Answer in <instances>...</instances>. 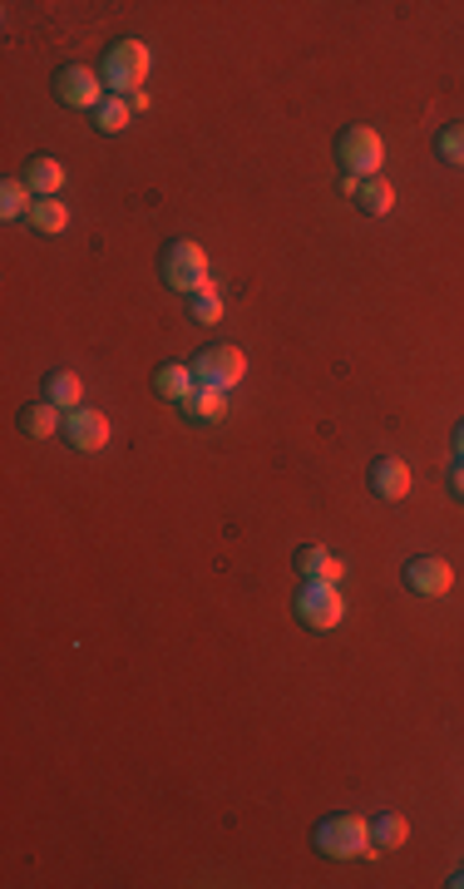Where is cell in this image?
<instances>
[{"label": "cell", "instance_id": "obj_1", "mask_svg": "<svg viewBox=\"0 0 464 889\" xmlns=\"http://www.w3.org/2000/svg\"><path fill=\"white\" fill-rule=\"evenodd\" d=\"M158 277H163L168 292H203L207 286V252L197 243H188V237H173V243L158 252Z\"/></svg>", "mask_w": 464, "mask_h": 889}, {"label": "cell", "instance_id": "obj_2", "mask_svg": "<svg viewBox=\"0 0 464 889\" xmlns=\"http://www.w3.org/2000/svg\"><path fill=\"white\" fill-rule=\"evenodd\" d=\"M312 845L321 849L326 859H355L371 849V820L351 815V810H336V815H326L321 825L312 830Z\"/></svg>", "mask_w": 464, "mask_h": 889}, {"label": "cell", "instance_id": "obj_3", "mask_svg": "<svg viewBox=\"0 0 464 889\" xmlns=\"http://www.w3.org/2000/svg\"><path fill=\"white\" fill-rule=\"evenodd\" d=\"M148 65H154V55H148L144 40H114V45L104 49L99 79L109 85V94H138V85L148 79Z\"/></svg>", "mask_w": 464, "mask_h": 889}, {"label": "cell", "instance_id": "obj_4", "mask_svg": "<svg viewBox=\"0 0 464 889\" xmlns=\"http://www.w3.org/2000/svg\"><path fill=\"white\" fill-rule=\"evenodd\" d=\"M336 164L346 168V173L355 178H375L385 164V144L381 134H375L371 124H346L341 134H336Z\"/></svg>", "mask_w": 464, "mask_h": 889}, {"label": "cell", "instance_id": "obj_5", "mask_svg": "<svg viewBox=\"0 0 464 889\" xmlns=\"http://www.w3.org/2000/svg\"><path fill=\"white\" fill-rule=\"evenodd\" d=\"M188 365H193L197 385H213V391H233V385L247 375V356H242V346H233V341L203 346Z\"/></svg>", "mask_w": 464, "mask_h": 889}, {"label": "cell", "instance_id": "obj_6", "mask_svg": "<svg viewBox=\"0 0 464 889\" xmlns=\"http://www.w3.org/2000/svg\"><path fill=\"white\" fill-rule=\"evenodd\" d=\"M296 618L316 632H331L336 622L346 618V598L336 583L326 578H302V593H296Z\"/></svg>", "mask_w": 464, "mask_h": 889}, {"label": "cell", "instance_id": "obj_7", "mask_svg": "<svg viewBox=\"0 0 464 889\" xmlns=\"http://www.w3.org/2000/svg\"><path fill=\"white\" fill-rule=\"evenodd\" d=\"M55 99L69 109H99L104 104V79L89 65H59L55 69Z\"/></svg>", "mask_w": 464, "mask_h": 889}, {"label": "cell", "instance_id": "obj_8", "mask_svg": "<svg viewBox=\"0 0 464 889\" xmlns=\"http://www.w3.org/2000/svg\"><path fill=\"white\" fill-rule=\"evenodd\" d=\"M405 588L415 598H444L454 588V569L444 559H434V553H420V559L405 563Z\"/></svg>", "mask_w": 464, "mask_h": 889}, {"label": "cell", "instance_id": "obj_9", "mask_svg": "<svg viewBox=\"0 0 464 889\" xmlns=\"http://www.w3.org/2000/svg\"><path fill=\"white\" fill-rule=\"evenodd\" d=\"M65 440L75 444V450H104L109 444V415L89 410V405H79V410L65 415Z\"/></svg>", "mask_w": 464, "mask_h": 889}, {"label": "cell", "instance_id": "obj_10", "mask_svg": "<svg viewBox=\"0 0 464 889\" xmlns=\"http://www.w3.org/2000/svg\"><path fill=\"white\" fill-rule=\"evenodd\" d=\"M365 484H371L375 499H405L410 494V464L395 460V454H381V460H371Z\"/></svg>", "mask_w": 464, "mask_h": 889}, {"label": "cell", "instance_id": "obj_11", "mask_svg": "<svg viewBox=\"0 0 464 889\" xmlns=\"http://www.w3.org/2000/svg\"><path fill=\"white\" fill-rule=\"evenodd\" d=\"M292 563H296V573H302V578H326V583H341L346 578V563L336 559L331 549H321V543H302Z\"/></svg>", "mask_w": 464, "mask_h": 889}, {"label": "cell", "instance_id": "obj_12", "mask_svg": "<svg viewBox=\"0 0 464 889\" xmlns=\"http://www.w3.org/2000/svg\"><path fill=\"white\" fill-rule=\"evenodd\" d=\"M154 391L163 395V401H178V405H183L188 395L197 391L193 365H188V361H163V365H158V375H154Z\"/></svg>", "mask_w": 464, "mask_h": 889}, {"label": "cell", "instance_id": "obj_13", "mask_svg": "<svg viewBox=\"0 0 464 889\" xmlns=\"http://www.w3.org/2000/svg\"><path fill=\"white\" fill-rule=\"evenodd\" d=\"M25 183L35 198H59V188H65V164L49 154H35L25 164Z\"/></svg>", "mask_w": 464, "mask_h": 889}, {"label": "cell", "instance_id": "obj_14", "mask_svg": "<svg viewBox=\"0 0 464 889\" xmlns=\"http://www.w3.org/2000/svg\"><path fill=\"white\" fill-rule=\"evenodd\" d=\"M20 430H25L30 440H49V435H59V430H65V420H59V405H49V401L25 405V410H20Z\"/></svg>", "mask_w": 464, "mask_h": 889}, {"label": "cell", "instance_id": "obj_15", "mask_svg": "<svg viewBox=\"0 0 464 889\" xmlns=\"http://www.w3.org/2000/svg\"><path fill=\"white\" fill-rule=\"evenodd\" d=\"M79 395H84V385H79L75 371H49L45 375V401L59 405V410H79Z\"/></svg>", "mask_w": 464, "mask_h": 889}, {"label": "cell", "instance_id": "obj_16", "mask_svg": "<svg viewBox=\"0 0 464 889\" xmlns=\"http://www.w3.org/2000/svg\"><path fill=\"white\" fill-rule=\"evenodd\" d=\"M30 227H35V233H45V237L65 233V227H69V207L59 203V198H35V207H30Z\"/></svg>", "mask_w": 464, "mask_h": 889}, {"label": "cell", "instance_id": "obj_17", "mask_svg": "<svg viewBox=\"0 0 464 889\" xmlns=\"http://www.w3.org/2000/svg\"><path fill=\"white\" fill-rule=\"evenodd\" d=\"M355 203H361V213H371V217H385L395 207V188H391V178H365L361 183V193H355Z\"/></svg>", "mask_w": 464, "mask_h": 889}, {"label": "cell", "instance_id": "obj_18", "mask_svg": "<svg viewBox=\"0 0 464 889\" xmlns=\"http://www.w3.org/2000/svg\"><path fill=\"white\" fill-rule=\"evenodd\" d=\"M371 840H375V849H400L405 840H410V820L385 810V815L371 820Z\"/></svg>", "mask_w": 464, "mask_h": 889}, {"label": "cell", "instance_id": "obj_19", "mask_svg": "<svg viewBox=\"0 0 464 889\" xmlns=\"http://www.w3.org/2000/svg\"><path fill=\"white\" fill-rule=\"evenodd\" d=\"M183 410L193 415V420H223V415H227V391H213V385H197V391L183 401Z\"/></svg>", "mask_w": 464, "mask_h": 889}, {"label": "cell", "instance_id": "obj_20", "mask_svg": "<svg viewBox=\"0 0 464 889\" xmlns=\"http://www.w3.org/2000/svg\"><path fill=\"white\" fill-rule=\"evenodd\" d=\"M35 198H30V183L25 178H5L0 183V217H30Z\"/></svg>", "mask_w": 464, "mask_h": 889}, {"label": "cell", "instance_id": "obj_21", "mask_svg": "<svg viewBox=\"0 0 464 889\" xmlns=\"http://www.w3.org/2000/svg\"><path fill=\"white\" fill-rule=\"evenodd\" d=\"M434 158L444 168H464V124H444L434 134Z\"/></svg>", "mask_w": 464, "mask_h": 889}, {"label": "cell", "instance_id": "obj_22", "mask_svg": "<svg viewBox=\"0 0 464 889\" xmlns=\"http://www.w3.org/2000/svg\"><path fill=\"white\" fill-rule=\"evenodd\" d=\"M128 114H134V109H128V99L109 94L104 104L94 109V128H99V134H124V128H128Z\"/></svg>", "mask_w": 464, "mask_h": 889}, {"label": "cell", "instance_id": "obj_23", "mask_svg": "<svg viewBox=\"0 0 464 889\" xmlns=\"http://www.w3.org/2000/svg\"><path fill=\"white\" fill-rule=\"evenodd\" d=\"M188 312H193V322H203V326L223 322V296H217V286L207 282L203 292H193V296H188Z\"/></svg>", "mask_w": 464, "mask_h": 889}, {"label": "cell", "instance_id": "obj_24", "mask_svg": "<svg viewBox=\"0 0 464 889\" xmlns=\"http://www.w3.org/2000/svg\"><path fill=\"white\" fill-rule=\"evenodd\" d=\"M450 489H454V494H460V499H464V460H460V464H454V470H450Z\"/></svg>", "mask_w": 464, "mask_h": 889}, {"label": "cell", "instance_id": "obj_25", "mask_svg": "<svg viewBox=\"0 0 464 889\" xmlns=\"http://www.w3.org/2000/svg\"><path fill=\"white\" fill-rule=\"evenodd\" d=\"M454 450H460V460H464V420L454 425Z\"/></svg>", "mask_w": 464, "mask_h": 889}, {"label": "cell", "instance_id": "obj_26", "mask_svg": "<svg viewBox=\"0 0 464 889\" xmlns=\"http://www.w3.org/2000/svg\"><path fill=\"white\" fill-rule=\"evenodd\" d=\"M450 885H454V889H464V869H460V875H454V879H450Z\"/></svg>", "mask_w": 464, "mask_h": 889}]
</instances>
